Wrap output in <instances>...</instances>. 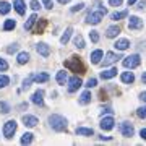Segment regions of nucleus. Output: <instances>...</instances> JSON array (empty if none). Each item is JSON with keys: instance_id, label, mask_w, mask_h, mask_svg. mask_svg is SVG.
Masks as SVG:
<instances>
[{"instance_id": "obj_1", "label": "nucleus", "mask_w": 146, "mask_h": 146, "mask_svg": "<svg viewBox=\"0 0 146 146\" xmlns=\"http://www.w3.org/2000/svg\"><path fill=\"white\" fill-rule=\"evenodd\" d=\"M49 125H50V128L55 130V131H67L68 122H67L65 117H62V115L52 114V115H49Z\"/></svg>"}, {"instance_id": "obj_2", "label": "nucleus", "mask_w": 146, "mask_h": 146, "mask_svg": "<svg viewBox=\"0 0 146 146\" xmlns=\"http://www.w3.org/2000/svg\"><path fill=\"white\" fill-rule=\"evenodd\" d=\"M63 65H65V68H68V70H72V72H75V73H78V75H83V73L86 72V68H84L83 62H81V58H80L78 55H73V57H70L68 60H65Z\"/></svg>"}, {"instance_id": "obj_3", "label": "nucleus", "mask_w": 146, "mask_h": 146, "mask_svg": "<svg viewBox=\"0 0 146 146\" xmlns=\"http://www.w3.org/2000/svg\"><path fill=\"white\" fill-rule=\"evenodd\" d=\"M16 127H18V123H16L15 120H8V122H5L3 123V136L5 138H13V135H15L16 131Z\"/></svg>"}, {"instance_id": "obj_4", "label": "nucleus", "mask_w": 146, "mask_h": 146, "mask_svg": "<svg viewBox=\"0 0 146 146\" xmlns=\"http://www.w3.org/2000/svg\"><path fill=\"white\" fill-rule=\"evenodd\" d=\"M141 63V57L138 54H133V55H128V57L123 58V67L125 68H136Z\"/></svg>"}, {"instance_id": "obj_5", "label": "nucleus", "mask_w": 146, "mask_h": 146, "mask_svg": "<svg viewBox=\"0 0 146 146\" xmlns=\"http://www.w3.org/2000/svg\"><path fill=\"white\" fill-rule=\"evenodd\" d=\"M102 16H104V13H101L99 10L98 11H89L88 15H86V23L88 25H99L101 20H102Z\"/></svg>"}, {"instance_id": "obj_6", "label": "nucleus", "mask_w": 146, "mask_h": 146, "mask_svg": "<svg viewBox=\"0 0 146 146\" xmlns=\"http://www.w3.org/2000/svg\"><path fill=\"white\" fill-rule=\"evenodd\" d=\"M119 130H120V133L125 136V138H130V136L135 135V128H133V125L128 123V122H122V123L119 125Z\"/></svg>"}, {"instance_id": "obj_7", "label": "nucleus", "mask_w": 146, "mask_h": 146, "mask_svg": "<svg viewBox=\"0 0 146 146\" xmlns=\"http://www.w3.org/2000/svg\"><path fill=\"white\" fill-rule=\"evenodd\" d=\"M81 86H83V81H81L80 76H72V78L68 80V93H75Z\"/></svg>"}, {"instance_id": "obj_8", "label": "nucleus", "mask_w": 146, "mask_h": 146, "mask_svg": "<svg viewBox=\"0 0 146 146\" xmlns=\"http://www.w3.org/2000/svg\"><path fill=\"white\" fill-rule=\"evenodd\" d=\"M143 28V20L141 18H138V16H130V20H128V29H131V31H138V29H141Z\"/></svg>"}, {"instance_id": "obj_9", "label": "nucleus", "mask_w": 146, "mask_h": 146, "mask_svg": "<svg viewBox=\"0 0 146 146\" xmlns=\"http://www.w3.org/2000/svg\"><path fill=\"white\" fill-rule=\"evenodd\" d=\"M119 58H122L120 55H117V54H114V52H107L106 54V58L104 60H101V65L102 67H109V65H112V63H115Z\"/></svg>"}, {"instance_id": "obj_10", "label": "nucleus", "mask_w": 146, "mask_h": 146, "mask_svg": "<svg viewBox=\"0 0 146 146\" xmlns=\"http://www.w3.org/2000/svg\"><path fill=\"white\" fill-rule=\"evenodd\" d=\"M31 102L33 104H36V106H39V107H42L44 106V91L42 89H37L36 93L31 96Z\"/></svg>"}, {"instance_id": "obj_11", "label": "nucleus", "mask_w": 146, "mask_h": 146, "mask_svg": "<svg viewBox=\"0 0 146 146\" xmlns=\"http://www.w3.org/2000/svg\"><path fill=\"white\" fill-rule=\"evenodd\" d=\"M23 125L25 127H29V128H33V127H36L37 123H39V120H37V117H34V115H29V114H26V115H23Z\"/></svg>"}, {"instance_id": "obj_12", "label": "nucleus", "mask_w": 146, "mask_h": 146, "mask_svg": "<svg viewBox=\"0 0 146 146\" xmlns=\"http://www.w3.org/2000/svg\"><path fill=\"white\" fill-rule=\"evenodd\" d=\"M36 50L39 55H42V57H49L50 55V47L47 46L46 42H39V44H36Z\"/></svg>"}, {"instance_id": "obj_13", "label": "nucleus", "mask_w": 146, "mask_h": 146, "mask_svg": "<svg viewBox=\"0 0 146 146\" xmlns=\"http://www.w3.org/2000/svg\"><path fill=\"white\" fill-rule=\"evenodd\" d=\"M114 117H102V120H101V128L102 130H112L114 128Z\"/></svg>"}, {"instance_id": "obj_14", "label": "nucleus", "mask_w": 146, "mask_h": 146, "mask_svg": "<svg viewBox=\"0 0 146 146\" xmlns=\"http://www.w3.org/2000/svg\"><path fill=\"white\" fill-rule=\"evenodd\" d=\"M102 57H104V54H102V50H101V49H98V50H94V52L91 54V57H89V60H91V63H94V65H98V63H101Z\"/></svg>"}, {"instance_id": "obj_15", "label": "nucleus", "mask_w": 146, "mask_h": 146, "mask_svg": "<svg viewBox=\"0 0 146 146\" xmlns=\"http://www.w3.org/2000/svg\"><path fill=\"white\" fill-rule=\"evenodd\" d=\"M120 80H122V83L131 84L133 81H135V75H133L131 72H123L122 75H120Z\"/></svg>"}, {"instance_id": "obj_16", "label": "nucleus", "mask_w": 146, "mask_h": 146, "mask_svg": "<svg viewBox=\"0 0 146 146\" xmlns=\"http://www.w3.org/2000/svg\"><path fill=\"white\" fill-rule=\"evenodd\" d=\"M114 47L117 50H127V49L130 47V41H128V39H119V41H115Z\"/></svg>"}, {"instance_id": "obj_17", "label": "nucleus", "mask_w": 146, "mask_h": 146, "mask_svg": "<svg viewBox=\"0 0 146 146\" xmlns=\"http://www.w3.org/2000/svg\"><path fill=\"white\" fill-rule=\"evenodd\" d=\"M117 68H109V70H104V72H101V78L102 80H110L114 78V76H117Z\"/></svg>"}, {"instance_id": "obj_18", "label": "nucleus", "mask_w": 146, "mask_h": 146, "mask_svg": "<svg viewBox=\"0 0 146 146\" xmlns=\"http://www.w3.org/2000/svg\"><path fill=\"white\" fill-rule=\"evenodd\" d=\"M76 135H80V136H93L94 130L93 128H86V127H78V128H76Z\"/></svg>"}, {"instance_id": "obj_19", "label": "nucleus", "mask_w": 146, "mask_h": 146, "mask_svg": "<svg viewBox=\"0 0 146 146\" xmlns=\"http://www.w3.org/2000/svg\"><path fill=\"white\" fill-rule=\"evenodd\" d=\"M120 34V28L119 26H109L107 28V31H106V36L107 37H110V39H112V37H117Z\"/></svg>"}, {"instance_id": "obj_20", "label": "nucleus", "mask_w": 146, "mask_h": 146, "mask_svg": "<svg viewBox=\"0 0 146 146\" xmlns=\"http://www.w3.org/2000/svg\"><path fill=\"white\" fill-rule=\"evenodd\" d=\"M46 26H47V20L46 18H42V20L37 21V26L34 28V33H36V34H42L44 29H46Z\"/></svg>"}, {"instance_id": "obj_21", "label": "nucleus", "mask_w": 146, "mask_h": 146, "mask_svg": "<svg viewBox=\"0 0 146 146\" xmlns=\"http://www.w3.org/2000/svg\"><path fill=\"white\" fill-rule=\"evenodd\" d=\"M72 33H73V28H72V26H68L67 29H65V33L62 34V37H60V44H63V46H65V44L70 41V36H72Z\"/></svg>"}, {"instance_id": "obj_22", "label": "nucleus", "mask_w": 146, "mask_h": 146, "mask_svg": "<svg viewBox=\"0 0 146 146\" xmlns=\"http://www.w3.org/2000/svg\"><path fill=\"white\" fill-rule=\"evenodd\" d=\"M91 98H93V96H91V93H89V91H84L83 94H81V96H80V104L81 106H86V104H89V102H91Z\"/></svg>"}, {"instance_id": "obj_23", "label": "nucleus", "mask_w": 146, "mask_h": 146, "mask_svg": "<svg viewBox=\"0 0 146 146\" xmlns=\"http://www.w3.org/2000/svg\"><path fill=\"white\" fill-rule=\"evenodd\" d=\"M127 16H128V11H127V10H122V11H114V13L110 15V20L119 21V20H122V18H127Z\"/></svg>"}, {"instance_id": "obj_24", "label": "nucleus", "mask_w": 146, "mask_h": 146, "mask_svg": "<svg viewBox=\"0 0 146 146\" xmlns=\"http://www.w3.org/2000/svg\"><path fill=\"white\" fill-rule=\"evenodd\" d=\"M13 8L16 10V13H18V15H25V3H23V0H15Z\"/></svg>"}, {"instance_id": "obj_25", "label": "nucleus", "mask_w": 146, "mask_h": 146, "mask_svg": "<svg viewBox=\"0 0 146 146\" xmlns=\"http://www.w3.org/2000/svg\"><path fill=\"white\" fill-rule=\"evenodd\" d=\"M37 21V15L34 13V15H31L29 18H28V21H26V25H25V29L26 31H31L33 29V26H34V23Z\"/></svg>"}, {"instance_id": "obj_26", "label": "nucleus", "mask_w": 146, "mask_h": 146, "mask_svg": "<svg viewBox=\"0 0 146 146\" xmlns=\"http://www.w3.org/2000/svg\"><path fill=\"white\" fill-rule=\"evenodd\" d=\"M55 80H57V83L60 84V86H63V84L68 81L67 78V72H57V76H55Z\"/></svg>"}, {"instance_id": "obj_27", "label": "nucleus", "mask_w": 146, "mask_h": 146, "mask_svg": "<svg viewBox=\"0 0 146 146\" xmlns=\"http://www.w3.org/2000/svg\"><path fill=\"white\" fill-rule=\"evenodd\" d=\"M10 10H11V5L5 0H2L0 2V15H7V13H10Z\"/></svg>"}, {"instance_id": "obj_28", "label": "nucleus", "mask_w": 146, "mask_h": 146, "mask_svg": "<svg viewBox=\"0 0 146 146\" xmlns=\"http://www.w3.org/2000/svg\"><path fill=\"white\" fill-rule=\"evenodd\" d=\"M49 73H37V75H34V81L36 83H46V81H49Z\"/></svg>"}, {"instance_id": "obj_29", "label": "nucleus", "mask_w": 146, "mask_h": 146, "mask_svg": "<svg viewBox=\"0 0 146 146\" xmlns=\"http://www.w3.org/2000/svg\"><path fill=\"white\" fill-rule=\"evenodd\" d=\"M16 62L20 63V65L28 63V62H29V54H28V52H20V54H18V58H16Z\"/></svg>"}, {"instance_id": "obj_30", "label": "nucleus", "mask_w": 146, "mask_h": 146, "mask_svg": "<svg viewBox=\"0 0 146 146\" xmlns=\"http://www.w3.org/2000/svg\"><path fill=\"white\" fill-rule=\"evenodd\" d=\"M73 44H75L76 49H84V39H83V36H81V34H76L75 39H73Z\"/></svg>"}, {"instance_id": "obj_31", "label": "nucleus", "mask_w": 146, "mask_h": 146, "mask_svg": "<svg viewBox=\"0 0 146 146\" xmlns=\"http://www.w3.org/2000/svg\"><path fill=\"white\" fill-rule=\"evenodd\" d=\"M33 81H34V75H29L28 78H25V80H23V86H21V91H25V89H28V88H29Z\"/></svg>"}, {"instance_id": "obj_32", "label": "nucleus", "mask_w": 146, "mask_h": 146, "mask_svg": "<svg viewBox=\"0 0 146 146\" xmlns=\"http://www.w3.org/2000/svg\"><path fill=\"white\" fill-rule=\"evenodd\" d=\"M33 133H25V135L21 136V145H31L33 143Z\"/></svg>"}, {"instance_id": "obj_33", "label": "nucleus", "mask_w": 146, "mask_h": 146, "mask_svg": "<svg viewBox=\"0 0 146 146\" xmlns=\"http://www.w3.org/2000/svg\"><path fill=\"white\" fill-rule=\"evenodd\" d=\"M15 28H16L15 20H7L5 25H3V29H5V31H11V29H15Z\"/></svg>"}, {"instance_id": "obj_34", "label": "nucleus", "mask_w": 146, "mask_h": 146, "mask_svg": "<svg viewBox=\"0 0 146 146\" xmlns=\"http://www.w3.org/2000/svg\"><path fill=\"white\" fill-rule=\"evenodd\" d=\"M8 84H10V78H8L7 75H0V89L8 86Z\"/></svg>"}, {"instance_id": "obj_35", "label": "nucleus", "mask_w": 146, "mask_h": 146, "mask_svg": "<svg viewBox=\"0 0 146 146\" xmlns=\"http://www.w3.org/2000/svg\"><path fill=\"white\" fill-rule=\"evenodd\" d=\"M0 110H2V114H8L10 112V106L7 104L5 101H2L0 102Z\"/></svg>"}, {"instance_id": "obj_36", "label": "nucleus", "mask_w": 146, "mask_h": 146, "mask_svg": "<svg viewBox=\"0 0 146 146\" xmlns=\"http://www.w3.org/2000/svg\"><path fill=\"white\" fill-rule=\"evenodd\" d=\"M136 115L140 119H146V106H143V107H140V109L136 110Z\"/></svg>"}, {"instance_id": "obj_37", "label": "nucleus", "mask_w": 146, "mask_h": 146, "mask_svg": "<svg viewBox=\"0 0 146 146\" xmlns=\"http://www.w3.org/2000/svg\"><path fill=\"white\" fill-rule=\"evenodd\" d=\"M89 39H91V42H98L99 41V33L98 31H91L89 33Z\"/></svg>"}, {"instance_id": "obj_38", "label": "nucleus", "mask_w": 146, "mask_h": 146, "mask_svg": "<svg viewBox=\"0 0 146 146\" xmlns=\"http://www.w3.org/2000/svg\"><path fill=\"white\" fill-rule=\"evenodd\" d=\"M83 8H84V3H81V2H80V3H76L75 7H72V10H70V11H72V13H76V11L83 10Z\"/></svg>"}, {"instance_id": "obj_39", "label": "nucleus", "mask_w": 146, "mask_h": 146, "mask_svg": "<svg viewBox=\"0 0 146 146\" xmlns=\"http://www.w3.org/2000/svg\"><path fill=\"white\" fill-rule=\"evenodd\" d=\"M96 84H98V80H96V78H89L88 83L84 84V86H86V88H94Z\"/></svg>"}, {"instance_id": "obj_40", "label": "nucleus", "mask_w": 146, "mask_h": 146, "mask_svg": "<svg viewBox=\"0 0 146 146\" xmlns=\"http://www.w3.org/2000/svg\"><path fill=\"white\" fill-rule=\"evenodd\" d=\"M29 7H31L33 10H39V8H41V3H39L37 0H31V2H29Z\"/></svg>"}, {"instance_id": "obj_41", "label": "nucleus", "mask_w": 146, "mask_h": 146, "mask_svg": "<svg viewBox=\"0 0 146 146\" xmlns=\"http://www.w3.org/2000/svg\"><path fill=\"white\" fill-rule=\"evenodd\" d=\"M18 47H20L18 44H11L10 47H7V52H8V54H15L16 50H18Z\"/></svg>"}, {"instance_id": "obj_42", "label": "nucleus", "mask_w": 146, "mask_h": 146, "mask_svg": "<svg viewBox=\"0 0 146 146\" xmlns=\"http://www.w3.org/2000/svg\"><path fill=\"white\" fill-rule=\"evenodd\" d=\"M7 70H8V63L3 58H0V72H7Z\"/></svg>"}, {"instance_id": "obj_43", "label": "nucleus", "mask_w": 146, "mask_h": 146, "mask_svg": "<svg viewBox=\"0 0 146 146\" xmlns=\"http://www.w3.org/2000/svg\"><path fill=\"white\" fill-rule=\"evenodd\" d=\"M42 3H44V7H46L47 10H52V7H54L52 0H42Z\"/></svg>"}, {"instance_id": "obj_44", "label": "nucleus", "mask_w": 146, "mask_h": 146, "mask_svg": "<svg viewBox=\"0 0 146 146\" xmlns=\"http://www.w3.org/2000/svg\"><path fill=\"white\" fill-rule=\"evenodd\" d=\"M96 7H98V10L101 11V13H107V8H106V7H102V3H101V2H98V3H96Z\"/></svg>"}, {"instance_id": "obj_45", "label": "nucleus", "mask_w": 146, "mask_h": 146, "mask_svg": "<svg viewBox=\"0 0 146 146\" xmlns=\"http://www.w3.org/2000/svg\"><path fill=\"white\" fill-rule=\"evenodd\" d=\"M109 5L110 7H120L122 5V0H109Z\"/></svg>"}, {"instance_id": "obj_46", "label": "nucleus", "mask_w": 146, "mask_h": 146, "mask_svg": "<svg viewBox=\"0 0 146 146\" xmlns=\"http://www.w3.org/2000/svg\"><path fill=\"white\" fill-rule=\"evenodd\" d=\"M140 136L143 138V140H146V128H141L140 130Z\"/></svg>"}, {"instance_id": "obj_47", "label": "nucleus", "mask_w": 146, "mask_h": 146, "mask_svg": "<svg viewBox=\"0 0 146 146\" xmlns=\"http://www.w3.org/2000/svg\"><path fill=\"white\" fill-rule=\"evenodd\" d=\"M138 8H140V10H143V8H146V2H145V0H141L140 3H138Z\"/></svg>"}, {"instance_id": "obj_48", "label": "nucleus", "mask_w": 146, "mask_h": 146, "mask_svg": "<svg viewBox=\"0 0 146 146\" xmlns=\"http://www.w3.org/2000/svg\"><path fill=\"white\" fill-rule=\"evenodd\" d=\"M140 99L143 101V102H146V91H143V93L140 94Z\"/></svg>"}, {"instance_id": "obj_49", "label": "nucleus", "mask_w": 146, "mask_h": 146, "mask_svg": "<svg viewBox=\"0 0 146 146\" xmlns=\"http://www.w3.org/2000/svg\"><path fill=\"white\" fill-rule=\"evenodd\" d=\"M99 140H106V141H110V140H112V136H104V135H102V136H99Z\"/></svg>"}, {"instance_id": "obj_50", "label": "nucleus", "mask_w": 146, "mask_h": 146, "mask_svg": "<svg viewBox=\"0 0 146 146\" xmlns=\"http://www.w3.org/2000/svg\"><path fill=\"white\" fill-rule=\"evenodd\" d=\"M141 81H143V83H145V84H146V72H145V73H143V75H141Z\"/></svg>"}, {"instance_id": "obj_51", "label": "nucleus", "mask_w": 146, "mask_h": 146, "mask_svg": "<svg viewBox=\"0 0 146 146\" xmlns=\"http://www.w3.org/2000/svg\"><path fill=\"white\" fill-rule=\"evenodd\" d=\"M70 0H58V3H62V5H65V3H68Z\"/></svg>"}, {"instance_id": "obj_52", "label": "nucleus", "mask_w": 146, "mask_h": 146, "mask_svg": "<svg viewBox=\"0 0 146 146\" xmlns=\"http://www.w3.org/2000/svg\"><path fill=\"white\" fill-rule=\"evenodd\" d=\"M135 2H136V0H128V5H133Z\"/></svg>"}]
</instances>
